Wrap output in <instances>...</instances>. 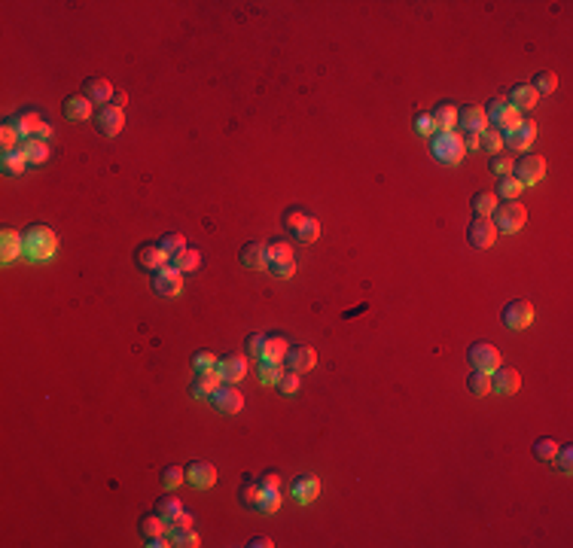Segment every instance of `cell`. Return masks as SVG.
<instances>
[{
    "label": "cell",
    "instance_id": "cell-27",
    "mask_svg": "<svg viewBox=\"0 0 573 548\" xmlns=\"http://www.w3.org/2000/svg\"><path fill=\"white\" fill-rule=\"evenodd\" d=\"M430 122H433V131H455L457 128V104H452V101L437 104L430 113Z\"/></svg>",
    "mask_w": 573,
    "mask_h": 548
},
{
    "label": "cell",
    "instance_id": "cell-56",
    "mask_svg": "<svg viewBox=\"0 0 573 548\" xmlns=\"http://www.w3.org/2000/svg\"><path fill=\"white\" fill-rule=\"evenodd\" d=\"M259 488H269V490H281V475L278 472H263L256 478Z\"/></svg>",
    "mask_w": 573,
    "mask_h": 548
},
{
    "label": "cell",
    "instance_id": "cell-6",
    "mask_svg": "<svg viewBox=\"0 0 573 548\" xmlns=\"http://www.w3.org/2000/svg\"><path fill=\"white\" fill-rule=\"evenodd\" d=\"M150 287L159 299H177L183 292V274L174 265H165V268H159V272H152Z\"/></svg>",
    "mask_w": 573,
    "mask_h": 548
},
{
    "label": "cell",
    "instance_id": "cell-11",
    "mask_svg": "<svg viewBox=\"0 0 573 548\" xmlns=\"http://www.w3.org/2000/svg\"><path fill=\"white\" fill-rule=\"evenodd\" d=\"M537 122L534 119H522L518 125L509 131V134H503V150H513V152H528L531 143L537 141Z\"/></svg>",
    "mask_w": 573,
    "mask_h": 548
},
{
    "label": "cell",
    "instance_id": "cell-16",
    "mask_svg": "<svg viewBox=\"0 0 573 548\" xmlns=\"http://www.w3.org/2000/svg\"><path fill=\"white\" fill-rule=\"evenodd\" d=\"M186 481L198 490H211L217 484V466L208 460H189L186 466Z\"/></svg>",
    "mask_w": 573,
    "mask_h": 548
},
{
    "label": "cell",
    "instance_id": "cell-18",
    "mask_svg": "<svg viewBox=\"0 0 573 548\" xmlns=\"http://www.w3.org/2000/svg\"><path fill=\"white\" fill-rule=\"evenodd\" d=\"M220 384H223V378H220L217 369H195L193 381H189V393L195 399H211Z\"/></svg>",
    "mask_w": 573,
    "mask_h": 548
},
{
    "label": "cell",
    "instance_id": "cell-57",
    "mask_svg": "<svg viewBox=\"0 0 573 548\" xmlns=\"http://www.w3.org/2000/svg\"><path fill=\"white\" fill-rule=\"evenodd\" d=\"M168 527H193V515H189V512H183V509H180V512L174 515V521L168 524Z\"/></svg>",
    "mask_w": 573,
    "mask_h": 548
},
{
    "label": "cell",
    "instance_id": "cell-34",
    "mask_svg": "<svg viewBox=\"0 0 573 548\" xmlns=\"http://www.w3.org/2000/svg\"><path fill=\"white\" fill-rule=\"evenodd\" d=\"M522 192H524L522 180H515V177L509 174V177H500V180H497V189H494V195L503 198V202H515Z\"/></svg>",
    "mask_w": 573,
    "mask_h": 548
},
{
    "label": "cell",
    "instance_id": "cell-60",
    "mask_svg": "<svg viewBox=\"0 0 573 548\" xmlns=\"http://www.w3.org/2000/svg\"><path fill=\"white\" fill-rule=\"evenodd\" d=\"M464 150H479V134H464Z\"/></svg>",
    "mask_w": 573,
    "mask_h": 548
},
{
    "label": "cell",
    "instance_id": "cell-22",
    "mask_svg": "<svg viewBox=\"0 0 573 548\" xmlns=\"http://www.w3.org/2000/svg\"><path fill=\"white\" fill-rule=\"evenodd\" d=\"M19 256H25V231L3 229L0 231V262L10 265V262Z\"/></svg>",
    "mask_w": 573,
    "mask_h": 548
},
{
    "label": "cell",
    "instance_id": "cell-7",
    "mask_svg": "<svg viewBox=\"0 0 573 548\" xmlns=\"http://www.w3.org/2000/svg\"><path fill=\"white\" fill-rule=\"evenodd\" d=\"M467 360H470L473 372H485V375L497 372V369L503 366L500 351H497L494 344H488V342H476V344H473L470 353H467Z\"/></svg>",
    "mask_w": 573,
    "mask_h": 548
},
{
    "label": "cell",
    "instance_id": "cell-2",
    "mask_svg": "<svg viewBox=\"0 0 573 548\" xmlns=\"http://www.w3.org/2000/svg\"><path fill=\"white\" fill-rule=\"evenodd\" d=\"M430 156L439 165H461L467 150H464V134L461 131H437L430 137Z\"/></svg>",
    "mask_w": 573,
    "mask_h": 548
},
{
    "label": "cell",
    "instance_id": "cell-9",
    "mask_svg": "<svg viewBox=\"0 0 573 548\" xmlns=\"http://www.w3.org/2000/svg\"><path fill=\"white\" fill-rule=\"evenodd\" d=\"M91 119H95V131L101 137H119L122 128H125V113H122L119 107H113V104L98 107Z\"/></svg>",
    "mask_w": 573,
    "mask_h": 548
},
{
    "label": "cell",
    "instance_id": "cell-58",
    "mask_svg": "<svg viewBox=\"0 0 573 548\" xmlns=\"http://www.w3.org/2000/svg\"><path fill=\"white\" fill-rule=\"evenodd\" d=\"M418 131H421V134H430V137H433V122H430V113H427V116H418Z\"/></svg>",
    "mask_w": 573,
    "mask_h": 548
},
{
    "label": "cell",
    "instance_id": "cell-10",
    "mask_svg": "<svg viewBox=\"0 0 573 548\" xmlns=\"http://www.w3.org/2000/svg\"><path fill=\"white\" fill-rule=\"evenodd\" d=\"M534 317H537V314H534V305L528 299H513V302H506L500 311L503 326H509V329H528Z\"/></svg>",
    "mask_w": 573,
    "mask_h": 548
},
{
    "label": "cell",
    "instance_id": "cell-59",
    "mask_svg": "<svg viewBox=\"0 0 573 548\" xmlns=\"http://www.w3.org/2000/svg\"><path fill=\"white\" fill-rule=\"evenodd\" d=\"M247 545H250V548H272L274 542H272V539H269V536H254V539H250V542H247Z\"/></svg>",
    "mask_w": 573,
    "mask_h": 548
},
{
    "label": "cell",
    "instance_id": "cell-61",
    "mask_svg": "<svg viewBox=\"0 0 573 548\" xmlns=\"http://www.w3.org/2000/svg\"><path fill=\"white\" fill-rule=\"evenodd\" d=\"M125 101H128L125 91H113V107H119V110H122V107H125Z\"/></svg>",
    "mask_w": 573,
    "mask_h": 548
},
{
    "label": "cell",
    "instance_id": "cell-45",
    "mask_svg": "<svg viewBox=\"0 0 573 548\" xmlns=\"http://www.w3.org/2000/svg\"><path fill=\"white\" fill-rule=\"evenodd\" d=\"M467 387H470L473 396H488V393H491V375H485V372H470Z\"/></svg>",
    "mask_w": 573,
    "mask_h": 548
},
{
    "label": "cell",
    "instance_id": "cell-13",
    "mask_svg": "<svg viewBox=\"0 0 573 548\" xmlns=\"http://www.w3.org/2000/svg\"><path fill=\"white\" fill-rule=\"evenodd\" d=\"M284 360H287L290 372L305 375V372H311V369L317 366V351H315V347H308V344H290Z\"/></svg>",
    "mask_w": 573,
    "mask_h": 548
},
{
    "label": "cell",
    "instance_id": "cell-31",
    "mask_svg": "<svg viewBox=\"0 0 573 548\" xmlns=\"http://www.w3.org/2000/svg\"><path fill=\"white\" fill-rule=\"evenodd\" d=\"M287 338L284 335H278V332H274V335H265V347H263V360H269V362H281L287 357Z\"/></svg>",
    "mask_w": 573,
    "mask_h": 548
},
{
    "label": "cell",
    "instance_id": "cell-43",
    "mask_svg": "<svg viewBox=\"0 0 573 548\" xmlns=\"http://www.w3.org/2000/svg\"><path fill=\"white\" fill-rule=\"evenodd\" d=\"M269 247V262H290L293 259V244L287 238H274V241L265 244Z\"/></svg>",
    "mask_w": 573,
    "mask_h": 548
},
{
    "label": "cell",
    "instance_id": "cell-49",
    "mask_svg": "<svg viewBox=\"0 0 573 548\" xmlns=\"http://www.w3.org/2000/svg\"><path fill=\"white\" fill-rule=\"evenodd\" d=\"M552 466L558 469V472H573V448L570 445H561L558 448V454H555V460H552Z\"/></svg>",
    "mask_w": 573,
    "mask_h": 548
},
{
    "label": "cell",
    "instance_id": "cell-48",
    "mask_svg": "<svg viewBox=\"0 0 573 548\" xmlns=\"http://www.w3.org/2000/svg\"><path fill=\"white\" fill-rule=\"evenodd\" d=\"M165 530H168V524H165L162 518H159L156 512H152V515H143V518H141V533L147 536V539H150V536L165 533Z\"/></svg>",
    "mask_w": 573,
    "mask_h": 548
},
{
    "label": "cell",
    "instance_id": "cell-26",
    "mask_svg": "<svg viewBox=\"0 0 573 548\" xmlns=\"http://www.w3.org/2000/svg\"><path fill=\"white\" fill-rule=\"evenodd\" d=\"M503 98H506V101L513 104L518 113L534 110V107L540 104V95H537V91H534L531 82H518V86H513V89H509V95H503Z\"/></svg>",
    "mask_w": 573,
    "mask_h": 548
},
{
    "label": "cell",
    "instance_id": "cell-5",
    "mask_svg": "<svg viewBox=\"0 0 573 548\" xmlns=\"http://www.w3.org/2000/svg\"><path fill=\"white\" fill-rule=\"evenodd\" d=\"M513 177L522 180V186H537L546 177V159L537 156V152H524V156L513 165Z\"/></svg>",
    "mask_w": 573,
    "mask_h": 548
},
{
    "label": "cell",
    "instance_id": "cell-25",
    "mask_svg": "<svg viewBox=\"0 0 573 548\" xmlns=\"http://www.w3.org/2000/svg\"><path fill=\"white\" fill-rule=\"evenodd\" d=\"M98 107L89 101L86 95H71V98H64V104H61V113H64V119H71V122H86L95 116Z\"/></svg>",
    "mask_w": 573,
    "mask_h": 548
},
{
    "label": "cell",
    "instance_id": "cell-21",
    "mask_svg": "<svg viewBox=\"0 0 573 548\" xmlns=\"http://www.w3.org/2000/svg\"><path fill=\"white\" fill-rule=\"evenodd\" d=\"M290 493H293V500H296L299 506H311V503H315V500L320 497V478L311 475V472L296 475V481H293V488H290Z\"/></svg>",
    "mask_w": 573,
    "mask_h": 548
},
{
    "label": "cell",
    "instance_id": "cell-32",
    "mask_svg": "<svg viewBox=\"0 0 573 548\" xmlns=\"http://www.w3.org/2000/svg\"><path fill=\"white\" fill-rule=\"evenodd\" d=\"M165 533H168V539H171V545H177V548H198L202 545V539H198V533L193 527H168Z\"/></svg>",
    "mask_w": 573,
    "mask_h": 548
},
{
    "label": "cell",
    "instance_id": "cell-36",
    "mask_svg": "<svg viewBox=\"0 0 573 548\" xmlns=\"http://www.w3.org/2000/svg\"><path fill=\"white\" fill-rule=\"evenodd\" d=\"M479 150L488 152V156H497V152H503V134L497 128L488 125L482 134H479Z\"/></svg>",
    "mask_w": 573,
    "mask_h": 548
},
{
    "label": "cell",
    "instance_id": "cell-4",
    "mask_svg": "<svg viewBox=\"0 0 573 548\" xmlns=\"http://www.w3.org/2000/svg\"><path fill=\"white\" fill-rule=\"evenodd\" d=\"M491 220H494V226H497V231L515 235V231H522V226L528 222V207L522 202H500L497 211L491 213Z\"/></svg>",
    "mask_w": 573,
    "mask_h": 548
},
{
    "label": "cell",
    "instance_id": "cell-17",
    "mask_svg": "<svg viewBox=\"0 0 573 548\" xmlns=\"http://www.w3.org/2000/svg\"><path fill=\"white\" fill-rule=\"evenodd\" d=\"M6 125H12L15 131H19L21 141H28V137H40L46 119H43L40 113H34V110H21V113L10 116V119H6Z\"/></svg>",
    "mask_w": 573,
    "mask_h": 548
},
{
    "label": "cell",
    "instance_id": "cell-39",
    "mask_svg": "<svg viewBox=\"0 0 573 548\" xmlns=\"http://www.w3.org/2000/svg\"><path fill=\"white\" fill-rule=\"evenodd\" d=\"M281 375H284V369H281V362L259 360V384H265V387H278Z\"/></svg>",
    "mask_w": 573,
    "mask_h": 548
},
{
    "label": "cell",
    "instance_id": "cell-28",
    "mask_svg": "<svg viewBox=\"0 0 573 548\" xmlns=\"http://www.w3.org/2000/svg\"><path fill=\"white\" fill-rule=\"evenodd\" d=\"M19 150H21V156L28 159V165H43V161L49 159V152H52L43 137H28V141L19 143Z\"/></svg>",
    "mask_w": 573,
    "mask_h": 548
},
{
    "label": "cell",
    "instance_id": "cell-8",
    "mask_svg": "<svg viewBox=\"0 0 573 548\" xmlns=\"http://www.w3.org/2000/svg\"><path fill=\"white\" fill-rule=\"evenodd\" d=\"M497 226H494L491 217H473L470 229H467V241L473 250H491L494 241H497Z\"/></svg>",
    "mask_w": 573,
    "mask_h": 548
},
{
    "label": "cell",
    "instance_id": "cell-1",
    "mask_svg": "<svg viewBox=\"0 0 573 548\" xmlns=\"http://www.w3.org/2000/svg\"><path fill=\"white\" fill-rule=\"evenodd\" d=\"M58 250V238L55 231L43 222H34V226L25 229V256L30 262H49Z\"/></svg>",
    "mask_w": 573,
    "mask_h": 548
},
{
    "label": "cell",
    "instance_id": "cell-3",
    "mask_svg": "<svg viewBox=\"0 0 573 548\" xmlns=\"http://www.w3.org/2000/svg\"><path fill=\"white\" fill-rule=\"evenodd\" d=\"M485 116H488V125L497 128L500 134H509V131H513L518 122H522V113H518L503 95H500V98H491V101L485 104Z\"/></svg>",
    "mask_w": 573,
    "mask_h": 548
},
{
    "label": "cell",
    "instance_id": "cell-19",
    "mask_svg": "<svg viewBox=\"0 0 573 548\" xmlns=\"http://www.w3.org/2000/svg\"><path fill=\"white\" fill-rule=\"evenodd\" d=\"M238 262L250 272H265L269 268V247L263 241H247L238 250Z\"/></svg>",
    "mask_w": 573,
    "mask_h": 548
},
{
    "label": "cell",
    "instance_id": "cell-12",
    "mask_svg": "<svg viewBox=\"0 0 573 548\" xmlns=\"http://www.w3.org/2000/svg\"><path fill=\"white\" fill-rule=\"evenodd\" d=\"M211 405L217 408L220 414H238L244 408V396H241L238 384H220L211 396Z\"/></svg>",
    "mask_w": 573,
    "mask_h": 548
},
{
    "label": "cell",
    "instance_id": "cell-47",
    "mask_svg": "<svg viewBox=\"0 0 573 548\" xmlns=\"http://www.w3.org/2000/svg\"><path fill=\"white\" fill-rule=\"evenodd\" d=\"M513 165H515V161L509 159L506 152H497V156H491V161H488V168H491V174L497 177V180H500V177L513 174Z\"/></svg>",
    "mask_w": 573,
    "mask_h": 548
},
{
    "label": "cell",
    "instance_id": "cell-53",
    "mask_svg": "<svg viewBox=\"0 0 573 548\" xmlns=\"http://www.w3.org/2000/svg\"><path fill=\"white\" fill-rule=\"evenodd\" d=\"M244 347H247V353H250V357H259V360H263L265 335H263V332H250V335L244 338Z\"/></svg>",
    "mask_w": 573,
    "mask_h": 548
},
{
    "label": "cell",
    "instance_id": "cell-54",
    "mask_svg": "<svg viewBox=\"0 0 573 548\" xmlns=\"http://www.w3.org/2000/svg\"><path fill=\"white\" fill-rule=\"evenodd\" d=\"M217 357H213L211 351H198L193 353V369H217Z\"/></svg>",
    "mask_w": 573,
    "mask_h": 548
},
{
    "label": "cell",
    "instance_id": "cell-14",
    "mask_svg": "<svg viewBox=\"0 0 573 548\" xmlns=\"http://www.w3.org/2000/svg\"><path fill=\"white\" fill-rule=\"evenodd\" d=\"M457 128H461V134H482L488 128L485 107H479V104L461 107V110H457Z\"/></svg>",
    "mask_w": 573,
    "mask_h": 548
},
{
    "label": "cell",
    "instance_id": "cell-44",
    "mask_svg": "<svg viewBox=\"0 0 573 548\" xmlns=\"http://www.w3.org/2000/svg\"><path fill=\"white\" fill-rule=\"evenodd\" d=\"M531 86H534L537 95H555V89H558V76H555L552 71H540L531 80Z\"/></svg>",
    "mask_w": 573,
    "mask_h": 548
},
{
    "label": "cell",
    "instance_id": "cell-38",
    "mask_svg": "<svg viewBox=\"0 0 573 548\" xmlns=\"http://www.w3.org/2000/svg\"><path fill=\"white\" fill-rule=\"evenodd\" d=\"M281 509V490H269V488H259V500H256V512L263 515H274Z\"/></svg>",
    "mask_w": 573,
    "mask_h": 548
},
{
    "label": "cell",
    "instance_id": "cell-35",
    "mask_svg": "<svg viewBox=\"0 0 573 548\" xmlns=\"http://www.w3.org/2000/svg\"><path fill=\"white\" fill-rule=\"evenodd\" d=\"M256 500H259V481L254 475H244V484L238 488V503L244 509H254L256 512Z\"/></svg>",
    "mask_w": 573,
    "mask_h": 548
},
{
    "label": "cell",
    "instance_id": "cell-23",
    "mask_svg": "<svg viewBox=\"0 0 573 548\" xmlns=\"http://www.w3.org/2000/svg\"><path fill=\"white\" fill-rule=\"evenodd\" d=\"M80 95H86L95 107H104V104L113 101V86H110V80H104V76H86Z\"/></svg>",
    "mask_w": 573,
    "mask_h": 548
},
{
    "label": "cell",
    "instance_id": "cell-42",
    "mask_svg": "<svg viewBox=\"0 0 573 548\" xmlns=\"http://www.w3.org/2000/svg\"><path fill=\"white\" fill-rule=\"evenodd\" d=\"M165 490H177L183 481H186V466H165L162 475H159Z\"/></svg>",
    "mask_w": 573,
    "mask_h": 548
},
{
    "label": "cell",
    "instance_id": "cell-24",
    "mask_svg": "<svg viewBox=\"0 0 573 548\" xmlns=\"http://www.w3.org/2000/svg\"><path fill=\"white\" fill-rule=\"evenodd\" d=\"M522 390V375L515 372V369H497V372H491V393H497V396H515V393Z\"/></svg>",
    "mask_w": 573,
    "mask_h": 548
},
{
    "label": "cell",
    "instance_id": "cell-33",
    "mask_svg": "<svg viewBox=\"0 0 573 548\" xmlns=\"http://www.w3.org/2000/svg\"><path fill=\"white\" fill-rule=\"evenodd\" d=\"M180 509H183V506H180V497H177V493H171V490H168L165 497H159V503H156V515H159V518H162L165 524H171V521H174V515H177Z\"/></svg>",
    "mask_w": 573,
    "mask_h": 548
},
{
    "label": "cell",
    "instance_id": "cell-30",
    "mask_svg": "<svg viewBox=\"0 0 573 548\" xmlns=\"http://www.w3.org/2000/svg\"><path fill=\"white\" fill-rule=\"evenodd\" d=\"M25 168H28V159L21 156V150H10V152L0 156V171H3L6 177H21L25 174Z\"/></svg>",
    "mask_w": 573,
    "mask_h": 548
},
{
    "label": "cell",
    "instance_id": "cell-20",
    "mask_svg": "<svg viewBox=\"0 0 573 548\" xmlns=\"http://www.w3.org/2000/svg\"><path fill=\"white\" fill-rule=\"evenodd\" d=\"M134 262L141 268H147V272H159V268H165V265H171V256L159 247V241L156 244H141L134 250Z\"/></svg>",
    "mask_w": 573,
    "mask_h": 548
},
{
    "label": "cell",
    "instance_id": "cell-50",
    "mask_svg": "<svg viewBox=\"0 0 573 548\" xmlns=\"http://www.w3.org/2000/svg\"><path fill=\"white\" fill-rule=\"evenodd\" d=\"M299 378L302 375H296V372H287L281 375V381H278V390H281V396H296V393H299Z\"/></svg>",
    "mask_w": 573,
    "mask_h": 548
},
{
    "label": "cell",
    "instance_id": "cell-41",
    "mask_svg": "<svg viewBox=\"0 0 573 548\" xmlns=\"http://www.w3.org/2000/svg\"><path fill=\"white\" fill-rule=\"evenodd\" d=\"M558 442L555 439H549V436H543V439H537L534 442V457H537L540 463H552L555 460V454H558Z\"/></svg>",
    "mask_w": 573,
    "mask_h": 548
},
{
    "label": "cell",
    "instance_id": "cell-29",
    "mask_svg": "<svg viewBox=\"0 0 573 548\" xmlns=\"http://www.w3.org/2000/svg\"><path fill=\"white\" fill-rule=\"evenodd\" d=\"M171 265L177 268L180 274H193V272H198V265H202V253H198L195 247H186L177 256H171Z\"/></svg>",
    "mask_w": 573,
    "mask_h": 548
},
{
    "label": "cell",
    "instance_id": "cell-52",
    "mask_svg": "<svg viewBox=\"0 0 573 548\" xmlns=\"http://www.w3.org/2000/svg\"><path fill=\"white\" fill-rule=\"evenodd\" d=\"M272 277H281V281H290V277L296 274V262H269V268H265Z\"/></svg>",
    "mask_w": 573,
    "mask_h": 548
},
{
    "label": "cell",
    "instance_id": "cell-40",
    "mask_svg": "<svg viewBox=\"0 0 573 548\" xmlns=\"http://www.w3.org/2000/svg\"><path fill=\"white\" fill-rule=\"evenodd\" d=\"M293 238H296V244H315L320 238V222L315 217H305L302 226L293 231Z\"/></svg>",
    "mask_w": 573,
    "mask_h": 548
},
{
    "label": "cell",
    "instance_id": "cell-51",
    "mask_svg": "<svg viewBox=\"0 0 573 548\" xmlns=\"http://www.w3.org/2000/svg\"><path fill=\"white\" fill-rule=\"evenodd\" d=\"M19 143H21L19 131H15L12 125H6V122H3V128H0V150H3V152L19 150Z\"/></svg>",
    "mask_w": 573,
    "mask_h": 548
},
{
    "label": "cell",
    "instance_id": "cell-55",
    "mask_svg": "<svg viewBox=\"0 0 573 548\" xmlns=\"http://www.w3.org/2000/svg\"><path fill=\"white\" fill-rule=\"evenodd\" d=\"M302 222H305V213H302V211H296V207L284 213V226H287V231H296V229L302 226Z\"/></svg>",
    "mask_w": 573,
    "mask_h": 548
},
{
    "label": "cell",
    "instance_id": "cell-15",
    "mask_svg": "<svg viewBox=\"0 0 573 548\" xmlns=\"http://www.w3.org/2000/svg\"><path fill=\"white\" fill-rule=\"evenodd\" d=\"M217 372L223 378V384H238L244 381V375L250 372V360L244 357V353H229L217 362Z\"/></svg>",
    "mask_w": 573,
    "mask_h": 548
},
{
    "label": "cell",
    "instance_id": "cell-37",
    "mask_svg": "<svg viewBox=\"0 0 573 548\" xmlns=\"http://www.w3.org/2000/svg\"><path fill=\"white\" fill-rule=\"evenodd\" d=\"M497 195H494V192H476V195H473V213H476V217H491L494 211H497Z\"/></svg>",
    "mask_w": 573,
    "mask_h": 548
},
{
    "label": "cell",
    "instance_id": "cell-46",
    "mask_svg": "<svg viewBox=\"0 0 573 548\" xmlns=\"http://www.w3.org/2000/svg\"><path fill=\"white\" fill-rule=\"evenodd\" d=\"M159 247L168 253V256H177L180 250H186V238L183 235H177V231H168V235H162V241H159Z\"/></svg>",
    "mask_w": 573,
    "mask_h": 548
}]
</instances>
